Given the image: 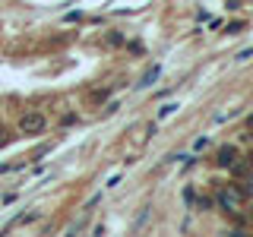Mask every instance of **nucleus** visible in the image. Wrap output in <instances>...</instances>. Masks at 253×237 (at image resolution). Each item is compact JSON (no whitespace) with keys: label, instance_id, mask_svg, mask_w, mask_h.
I'll use <instances>...</instances> for the list:
<instances>
[{"label":"nucleus","instance_id":"nucleus-1","mask_svg":"<svg viewBox=\"0 0 253 237\" xmlns=\"http://www.w3.org/2000/svg\"><path fill=\"white\" fill-rule=\"evenodd\" d=\"M218 205L225 212H241V205H244V190L241 187H234V184H228V187H221L218 190Z\"/></svg>","mask_w":253,"mask_h":237},{"label":"nucleus","instance_id":"nucleus-2","mask_svg":"<svg viewBox=\"0 0 253 237\" xmlns=\"http://www.w3.org/2000/svg\"><path fill=\"white\" fill-rule=\"evenodd\" d=\"M44 126H47V120H44V114H38V111H29V114H22V120H19V130L22 133H44Z\"/></svg>","mask_w":253,"mask_h":237},{"label":"nucleus","instance_id":"nucleus-3","mask_svg":"<svg viewBox=\"0 0 253 237\" xmlns=\"http://www.w3.org/2000/svg\"><path fill=\"white\" fill-rule=\"evenodd\" d=\"M218 164H221V168H231V164H237V149L234 146L218 149Z\"/></svg>","mask_w":253,"mask_h":237},{"label":"nucleus","instance_id":"nucleus-4","mask_svg":"<svg viewBox=\"0 0 253 237\" xmlns=\"http://www.w3.org/2000/svg\"><path fill=\"white\" fill-rule=\"evenodd\" d=\"M158 73H162V70H158V67H152V70H149L146 76H142V82H139V85H142V89H146V85H152L155 79H158Z\"/></svg>","mask_w":253,"mask_h":237},{"label":"nucleus","instance_id":"nucleus-5","mask_svg":"<svg viewBox=\"0 0 253 237\" xmlns=\"http://www.w3.org/2000/svg\"><path fill=\"white\" fill-rule=\"evenodd\" d=\"M174 111H177V105H162V111H158V117H171Z\"/></svg>","mask_w":253,"mask_h":237},{"label":"nucleus","instance_id":"nucleus-6","mask_svg":"<svg viewBox=\"0 0 253 237\" xmlns=\"http://www.w3.org/2000/svg\"><path fill=\"white\" fill-rule=\"evenodd\" d=\"M193 199H196V193H193V187H187V190H184V202H187V205H193Z\"/></svg>","mask_w":253,"mask_h":237},{"label":"nucleus","instance_id":"nucleus-7","mask_svg":"<svg viewBox=\"0 0 253 237\" xmlns=\"http://www.w3.org/2000/svg\"><path fill=\"white\" fill-rule=\"evenodd\" d=\"M253 57V47H247V51H241V54H237V60H250Z\"/></svg>","mask_w":253,"mask_h":237},{"label":"nucleus","instance_id":"nucleus-8","mask_svg":"<svg viewBox=\"0 0 253 237\" xmlns=\"http://www.w3.org/2000/svg\"><path fill=\"white\" fill-rule=\"evenodd\" d=\"M3 142H6V136H3V130H0V146H3Z\"/></svg>","mask_w":253,"mask_h":237},{"label":"nucleus","instance_id":"nucleus-9","mask_svg":"<svg viewBox=\"0 0 253 237\" xmlns=\"http://www.w3.org/2000/svg\"><path fill=\"white\" fill-rule=\"evenodd\" d=\"M250 164H253V152H250Z\"/></svg>","mask_w":253,"mask_h":237},{"label":"nucleus","instance_id":"nucleus-10","mask_svg":"<svg viewBox=\"0 0 253 237\" xmlns=\"http://www.w3.org/2000/svg\"><path fill=\"white\" fill-rule=\"evenodd\" d=\"M250 126H253V120H250Z\"/></svg>","mask_w":253,"mask_h":237}]
</instances>
